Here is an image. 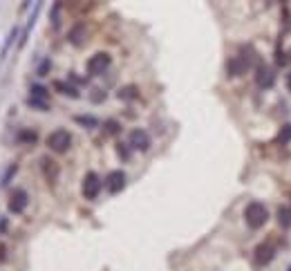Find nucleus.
Here are the masks:
<instances>
[{
	"instance_id": "obj_1",
	"label": "nucleus",
	"mask_w": 291,
	"mask_h": 271,
	"mask_svg": "<svg viewBox=\"0 0 291 271\" xmlns=\"http://www.w3.org/2000/svg\"><path fill=\"white\" fill-rule=\"evenodd\" d=\"M267 220H269V211H267V207L262 202H249V204H246L244 222H246L249 229H253V231L262 229V226L267 224Z\"/></svg>"
},
{
	"instance_id": "obj_2",
	"label": "nucleus",
	"mask_w": 291,
	"mask_h": 271,
	"mask_svg": "<svg viewBox=\"0 0 291 271\" xmlns=\"http://www.w3.org/2000/svg\"><path fill=\"white\" fill-rule=\"evenodd\" d=\"M112 65V56L107 52H96L88 58L85 63V70H88L90 77H101L103 72H107V67Z\"/></svg>"
},
{
	"instance_id": "obj_3",
	"label": "nucleus",
	"mask_w": 291,
	"mask_h": 271,
	"mask_svg": "<svg viewBox=\"0 0 291 271\" xmlns=\"http://www.w3.org/2000/svg\"><path fill=\"white\" fill-rule=\"evenodd\" d=\"M45 144L50 146V150H54V153H67L69 146H72V134H69L67 130L58 128V130H54V132L47 134Z\"/></svg>"
},
{
	"instance_id": "obj_4",
	"label": "nucleus",
	"mask_w": 291,
	"mask_h": 271,
	"mask_svg": "<svg viewBox=\"0 0 291 271\" xmlns=\"http://www.w3.org/2000/svg\"><path fill=\"white\" fill-rule=\"evenodd\" d=\"M101 188H103V180H101L96 173L90 171L88 175L83 177V184H81V193H83V197L90 199V202H94V199L101 195Z\"/></svg>"
},
{
	"instance_id": "obj_5",
	"label": "nucleus",
	"mask_w": 291,
	"mask_h": 271,
	"mask_svg": "<svg viewBox=\"0 0 291 271\" xmlns=\"http://www.w3.org/2000/svg\"><path fill=\"white\" fill-rule=\"evenodd\" d=\"M253 65V56H246L244 50L238 56H231L229 61H226V74L229 77H242V74H246V70H251Z\"/></svg>"
},
{
	"instance_id": "obj_6",
	"label": "nucleus",
	"mask_w": 291,
	"mask_h": 271,
	"mask_svg": "<svg viewBox=\"0 0 291 271\" xmlns=\"http://www.w3.org/2000/svg\"><path fill=\"white\" fill-rule=\"evenodd\" d=\"M27 204H29V195H27V191H23V188H14V191L9 193V199H7L9 213H14V215L25 213Z\"/></svg>"
},
{
	"instance_id": "obj_7",
	"label": "nucleus",
	"mask_w": 291,
	"mask_h": 271,
	"mask_svg": "<svg viewBox=\"0 0 291 271\" xmlns=\"http://www.w3.org/2000/svg\"><path fill=\"white\" fill-rule=\"evenodd\" d=\"M128 146L134 150H141V153H146V150L150 148V134L146 132L143 128H134L132 132H130V137H128Z\"/></svg>"
},
{
	"instance_id": "obj_8",
	"label": "nucleus",
	"mask_w": 291,
	"mask_h": 271,
	"mask_svg": "<svg viewBox=\"0 0 291 271\" xmlns=\"http://www.w3.org/2000/svg\"><path fill=\"white\" fill-rule=\"evenodd\" d=\"M256 83H258V88H262V90H271L273 83H276V74H273L267 65H258L256 67Z\"/></svg>"
},
{
	"instance_id": "obj_9",
	"label": "nucleus",
	"mask_w": 291,
	"mask_h": 271,
	"mask_svg": "<svg viewBox=\"0 0 291 271\" xmlns=\"http://www.w3.org/2000/svg\"><path fill=\"white\" fill-rule=\"evenodd\" d=\"M103 186H105L112 195L123 191V186H126V173H123V171H112L110 175H107L105 180H103Z\"/></svg>"
},
{
	"instance_id": "obj_10",
	"label": "nucleus",
	"mask_w": 291,
	"mask_h": 271,
	"mask_svg": "<svg viewBox=\"0 0 291 271\" xmlns=\"http://www.w3.org/2000/svg\"><path fill=\"white\" fill-rule=\"evenodd\" d=\"M41 171H43V175H45L47 182H50V184H56L61 168H58V164L52 159V157H43V159H41Z\"/></svg>"
},
{
	"instance_id": "obj_11",
	"label": "nucleus",
	"mask_w": 291,
	"mask_h": 271,
	"mask_svg": "<svg viewBox=\"0 0 291 271\" xmlns=\"http://www.w3.org/2000/svg\"><path fill=\"white\" fill-rule=\"evenodd\" d=\"M276 256V247H273V242H265V245H260L256 249V262L258 264H269Z\"/></svg>"
},
{
	"instance_id": "obj_12",
	"label": "nucleus",
	"mask_w": 291,
	"mask_h": 271,
	"mask_svg": "<svg viewBox=\"0 0 291 271\" xmlns=\"http://www.w3.org/2000/svg\"><path fill=\"white\" fill-rule=\"evenodd\" d=\"M67 39H69L72 45H83V41H85V23H77V25H74Z\"/></svg>"
},
{
	"instance_id": "obj_13",
	"label": "nucleus",
	"mask_w": 291,
	"mask_h": 271,
	"mask_svg": "<svg viewBox=\"0 0 291 271\" xmlns=\"http://www.w3.org/2000/svg\"><path fill=\"white\" fill-rule=\"evenodd\" d=\"M54 88H56L58 92H61V94L69 96V99H79V96H81L79 88H74L72 83H65V81H56V83H54Z\"/></svg>"
},
{
	"instance_id": "obj_14",
	"label": "nucleus",
	"mask_w": 291,
	"mask_h": 271,
	"mask_svg": "<svg viewBox=\"0 0 291 271\" xmlns=\"http://www.w3.org/2000/svg\"><path fill=\"white\" fill-rule=\"evenodd\" d=\"M27 106L29 108H36V110L41 112H47L50 110V99H39V96H27Z\"/></svg>"
},
{
	"instance_id": "obj_15",
	"label": "nucleus",
	"mask_w": 291,
	"mask_h": 271,
	"mask_svg": "<svg viewBox=\"0 0 291 271\" xmlns=\"http://www.w3.org/2000/svg\"><path fill=\"white\" fill-rule=\"evenodd\" d=\"M117 96H119L121 101H132L139 96V90L134 88V85H126V88H121L119 92H117Z\"/></svg>"
},
{
	"instance_id": "obj_16",
	"label": "nucleus",
	"mask_w": 291,
	"mask_h": 271,
	"mask_svg": "<svg viewBox=\"0 0 291 271\" xmlns=\"http://www.w3.org/2000/svg\"><path fill=\"white\" fill-rule=\"evenodd\" d=\"M74 121H77L79 126H83V128H96V126H99V119L88 117V115H77V117H74Z\"/></svg>"
},
{
	"instance_id": "obj_17",
	"label": "nucleus",
	"mask_w": 291,
	"mask_h": 271,
	"mask_svg": "<svg viewBox=\"0 0 291 271\" xmlns=\"http://www.w3.org/2000/svg\"><path fill=\"white\" fill-rule=\"evenodd\" d=\"M16 36H18V29H16V27H14V29H12V34H9V39L5 41V45H3V52H0V61H5V56H7V52L12 50V45L16 43Z\"/></svg>"
},
{
	"instance_id": "obj_18",
	"label": "nucleus",
	"mask_w": 291,
	"mask_h": 271,
	"mask_svg": "<svg viewBox=\"0 0 291 271\" xmlns=\"http://www.w3.org/2000/svg\"><path fill=\"white\" fill-rule=\"evenodd\" d=\"M278 222H280V226L289 229V226H291V211L289 209H280L278 211Z\"/></svg>"
},
{
	"instance_id": "obj_19",
	"label": "nucleus",
	"mask_w": 291,
	"mask_h": 271,
	"mask_svg": "<svg viewBox=\"0 0 291 271\" xmlns=\"http://www.w3.org/2000/svg\"><path fill=\"white\" fill-rule=\"evenodd\" d=\"M61 7H63V0H56L52 7V14H50V20L54 27H58V14H61Z\"/></svg>"
},
{
	"instance_id": "obj_20",
	"label": "nucleus",
	"mask_w": 291,
	"mask_h": 271,
	"mask_svg": "<svg viewBox=\"0 0 291 271\" xmlns=\"http://www.w3.org/2000/svg\"><path fill=\"white\" fill-rule=\"evenodd\" d=\"M287 63H289V54L284 50H280V45H278L276 47V65H278V67H284Z\"/></svg>"
},
{
	"instance_id": "obj_21",
	"label": "nucleus",
	"mask_w": 291,
	"mask_h": 271,
	"mask_svg": "<svg viewBox=\"0 0 291 271\" xmlns=\"http://www.w3.org/2000/svg\"><path fill=\"white\" fill-rule=\"evenodd\" d=\"M31 96H39V99H50V92L43 85H31Z\"/></svg>"
},
{
	"instance_id": "obj_22",
	"label": "nucleus",
	"mask_w": 291,
	"mask_h": 271,
	"mask_svg": "<svg viewBox=\"0 0 291 271\" xmlns=\"http://www.w3.org/2000/svg\"><path fill=\"white\" fill-rule=\"evenodd\" d=\"M103 126H105V130H107V134H117V132H121V123H119V121H112V119H110V121H105Z\"/></svg>"
},
{
	"instance_id": "obj_23",
	"label": "nucleus",
	"mask_w": 291,
	"mask_h": 271,
	"mask_svg": "<svg viewBox=\"0 0 291 271\" xmlns=\"http://www.w3.org/2000/svg\"><path fill=\"white\" fill-rule=\"evenodd\" d=\"M20 142H27V144H34L36 142V132H29V130H25V132H20Z\"/></svg>"
},
{
	"instance_id": "obj_24",
	"label": "nucleus",
	"mask_w": 291,
	"mask_h": 271,
	"mask_svg": "<svg viewBox=\"0 0 291 271\" xmlns=\"http://www.w3.org/2000/svg\"><path fill=\"white\" fill-rule=\"evenodd\" d=\"M50 67H52V61H50V58H45V61L39 65V77H45V74L50 72Z\"/></svg>"
},
{
	"instance_id": "obj_25",
	"label": "nucleus",
	"mask_w": 291,
	"mask_h": 271,
	"mask_svg": "<svg viewBox=\"0 0 291 271\" xmlns=\"http://www.w3.org/2000/svg\"><path fill=\"white\" fill-rule=\"evenodd\" d=\"M16 171H18V166L12 164V168H9V173H5V177H3V186H7L9 180H12V177H14V173H16Z\"/></svg>"
},
{
	"instance_id": "obj_26",
	"label": "nucleus",
	"mask_w": 291,
	"mask_h": 271,
	"mask_svg": "<svg viewBox=\"0 0 291 271\" xmlns=\"http://www.w3.org/2000/svg\"><path fill=\"white\" fill-rule=\"evenodd\" d=\"M90 99H92L94 104H101V101H105V92L103 90H94V94L90 96Z\"/></svg>"
},
{
	"instance_id": "obj_27",
	"label": "nucleus",
	"mask_w": 291,
	"mask_h": 271,
	"mask_svg": "<svg viewBox=\"0 0 291 271\" xmlns=\"http://www.w3.org/2000/svg\"><path fill=\"white\" fill-rule=\"evenodd\" d=\"M119 155L123 157V159H128V157H130V153H128V148H126V144H119Z\"/></svg>"
},
{
	"instance_id": "obj_28",
	"label": "nucleus",
	"mask_w": 291,
	"mask_h": 271,
	"mask_svg": "<svg viewBox=\"0 0 291 271\" xmlns=\"http://www.w3.org/2000/svg\"><path fill=\"white\" fill-rule=\"evenodd\" d=\"M289 137H291V126H284V137H282V139H284V142H287Z\"/></svg>"
},
{
	"instance_id": "obj_29",
	"label": "nucleus",
	"mask_w": 291,
	"mask_h": 271,
	"mask_svg": "<svg viewBox=\"0 0 291 271\" xmlns=\"http://www.w3.org/2000/svg\"><path fill=\"white\" fill-rule=\"evenodd\" d=\"M3 260H5V247L0 245V262H3Z\"/></svg>"
},
{
	"instance_id": "obj_30",
	"label": "nucleus",
	"mask_w": 291,
	"mask_h": 271,
	"mask_svg": "<svg viewBox=\"0 0 291 271\" xmlns=\"http://www.w3.org/2000/svg\"><path fill=\"white\" fill-rule=\"evenodd\" d=\"M287 88H289V92H291V72L287 74Z\"/></svg>"
},
{
	"instance_id": "obj_31",
	"label": "nucleus",
	"mask_w": 291,
	"mask_h": 271,
	"mask_svg": "<svg viewBox=\"0 0 291 271\" xmlns=\"http://www.w3.org/2000/svg\"><path fill=\"white\" fill-rule=\"evenodd\" d=\"M29 3H31V0H23V9H27V7H29Z\"/></svg>"
},
{
	"instance_id": "obj_32",
	"label": "nucleus",
	"mask_w": 291,
	"mask_h": 271,
	"mask_svg": "<svg viewBox=\"0 0 291 271\" xmlns=\"http://www.w3.org/2000/svg\"><path fill=\"white\" fill-rule=\"evenodd\" d=\"M278 3H282V5H287V3H289V0H278Z\"/></svg>"
},
{
	"instance_id": "obj_33",
	"label": "nucleus",
	"mask_w": 291,
	"mask_h": 271,
	"mask_svg": "<svg viewBox=\"0 0 291 271\" xmlns=\"http://www.w3.org/2000/svg\"><path fill=\"white\" fill-rule=\"evenodd\" d=\"M289 271H291V267H289Z\"/></svg>"
},
{
	"instance_id": "obj_34",
	"label": "nucleus",
	"mask_w": 291,
	"mask_h": 271,
	"mask_svg": "<svg viewBox=\"0 0 291 271\" xmlns=\"http://www.w3.org/2000/svg\"><path fill=\"white\" fill-rule=\"evenodd\" d=\"M289 61H291V58H289Z\"/></svg>"
}]
</instances>
